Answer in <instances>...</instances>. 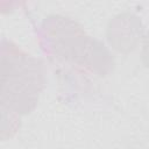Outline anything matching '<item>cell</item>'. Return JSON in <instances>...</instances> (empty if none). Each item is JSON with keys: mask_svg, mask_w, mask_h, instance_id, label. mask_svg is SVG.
Masks as SVG:
<instances>
[{"mask_svg": "<svg viewBox=\"0 0 149 149\" xmlns=\"http://www.w3.org/2000/svg\"><path fill=\"white\" fill-rule=\"evenodd\" d=\"M45 83L43 62L10 41L1 43V107L16 114L30 113Z\"/></svg>", "mask_w": 149, "mask_h": 149, "instance_id": "6da1fadb", "label": "cell"}, {"mask_svg": "<svg viewBox=\"0 0 149 149\" xmlns=\"http://www.w3.org/2000/svg\"><path fill=\"white\" fill-rule=\"evenodd\" d=\"M41 30L42 38L52 55L76 64L81 58L91 38L78 22L63 15L45 17Z\"/></svg>", "mask_w": 149, "mask_h": 149, "instance_id": "7a4b0ae2", "label": "cell"}, {"mask_svg": "<svg viewBox=\"0 0 149 149\" xmlns=\"http://www.w3.org/2000/svg\"><path fill=\"white\" fill-rule=\"evenodd\" d=\"M142 20L132 12H122L108 21L106 37L108 44L118 52L129 54L136 49L143 37Z\"/></svg>", "mask_w": 149, "mask_h": 149, "instance_id": "3957f363", "label": "cell"}, {"mask_svg": "<svg viewBox=\"0 0 149 149\" xmlns=\"http://www.w3.org/2000/svg\"><path fill=\"white\" fill-rule=\"evenodd\" d=\"M78 65L84 66L99 77H105L113 71L114 58L101 41L91 37Z\"/></svg>", "mask_w": 149, "mask_h": 149, "instance_id": "277c9868", "label": "cell"}, {"mask_svg": "<svg viewBox=\"0 0 149 149\" xmlns=\"http://www.w3.org/2000/svg\"><path fill=\"white\" fill-rule=\"evenodd\" d=\"M142 63L146 68H149V31L143 37V44H142V52H141Z\"/></svg>", "mask_w": 149, "mask_h": 149, "instance_id": "5b68a950", "label": "cell"}]
</instances>
